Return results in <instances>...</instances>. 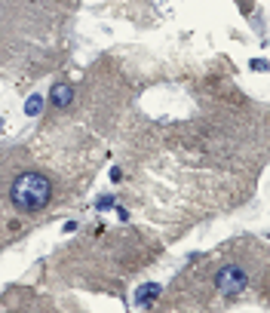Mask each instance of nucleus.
I'll use <instances>...</instances> for the list:
<instances>
[{"label": "nucleus", "mask_w": 270, "mask_h": 313, "mask_svg": "<svg viewBox=\"0 0 270 313\" xmlns=\"http://www.w3.org/2000/svg\"><path fill=\"white\" fill-rule=\"evenodd\" d=\"M160 295H163V286L151 280V283H141V286H135L132 301H135V307H154V304L160 301Z\"/></svg>", "instance_id": "obj_3"}, {"label": "nucleus", "mask_w": 270, "mask_h": 313, "mask_svg": "<svg viewBox=\"0 0 270 313\" xmlns=\"http://www.w3.org/2000/svg\"><path fill=\"white\" fill-rule=\"evenodd\" d=\"M123 178V169H120V166H111V181H120Z\"/></svg>", "instance_id": "obj_8"}, {"label": "nucleus", "mask_w": 270, "mask_h": 313, "mask_svg": "<svg viewBox=\"0 0 270 313\" xmlns=\"http://www.w3.org/2000/svg\"><path fill=\"white\" fill-rule=\"evenodd\" d=\"M114 206H117V200H114V197H98V200H95V209H101V212L114 209Z\"/></svg>", "instance_id": "obj_6"}, {"label": "nucleus", "mask_w": 270, "mask_h": 313, "mask_svg": "<svg viewBox=\"0 0 270 313\" xmlns=\"http://www.w3.org/2000/svg\"><path fill=\"white\" fill-rule=\"evenodd\" d=\"M249 286V273L240 264H224L215 273V289H218L224 298H237V295Z\"/></svg>", "instance_id": "obj_2"}, {"label": "nucleus", "mask_w": 270, "mask_h": 313, "mask_svg": "<svg viewBox=\"0 0 270 313\" xmlns=\"http://www.w3.org/2000/svg\"><path fill=\"white\" fill-rule=\"evenodd\" d=\"M0 132H3V117H0Z\"/></svg>", "instance_id": "obj_10"}, {"label": "nucleus", "mask_w": 270, "mask_h": 313, "mask_svg": "<svg viewBox=\"0 0 270 313\" xmlns=\"http://www.w3.org/2000/svg\"><path fill=\"white\" fill-rule=\"evenodd\" d=\"M9 200L22 212H40L52 200V181L40 172H22L9 188Z\"/></svg>", "instance_id": "obj_1"}, {"label": "nucleus", "mask_w": 270, "mask_h": 313, "mask_svg": "<svg viewBox=\"0 0 270 313\" xmlns=\"http://www.w3.org/2000/svg\"><path fill=\"white\" fill-rule=\"evenodd\" d=\"M249 68H252V71H270V62H267V59H252Z\"/></svg>", "instance_id": "obj_7"}, {"label": "nucleus", "mask_w": 270, "mask_h": 313, "mask_svg": "<svg viewBox=\"0 0 270 313\" xmlns=\"http://www.w3.org/2000/svg\"><path fill=\"white\" fill-rule=\"evenodd\" d=\"M49 102L52 107H71V102H74V86L71 83H56L49 92Z\"/></svg>", "instance_id": "obj_4"}, {"label": "nucleus", "mask_w": 270, "mask_h": 313, "mask_svg": "<svg viewBox=\"0 0 270 313\" xmlns=\"http://www.w3.org/2000/svg\"><path fill=\"white\" fill-rule=\"evenodd\" d=\"M62 230H65V233H74V230H77V221H65Z\"/></svg>", "instance_id": "obj_9"}, {"label": "nucleus", "mask_w": 270, "mask_h": 313, "mask_svg": "<svg viewBox=\"0 0 270 313\" xmlns=\"http://www.w3.org/2000/svg\"><path fill=\"white\" fill-rule=\"evenodd\" d=\"M43 104H46V99L40 96V92H34V96H28V102H25V114L28 117H37L40 110H43Z\"/></svg>", "instance_id": "obj_5"}]
</instances>
